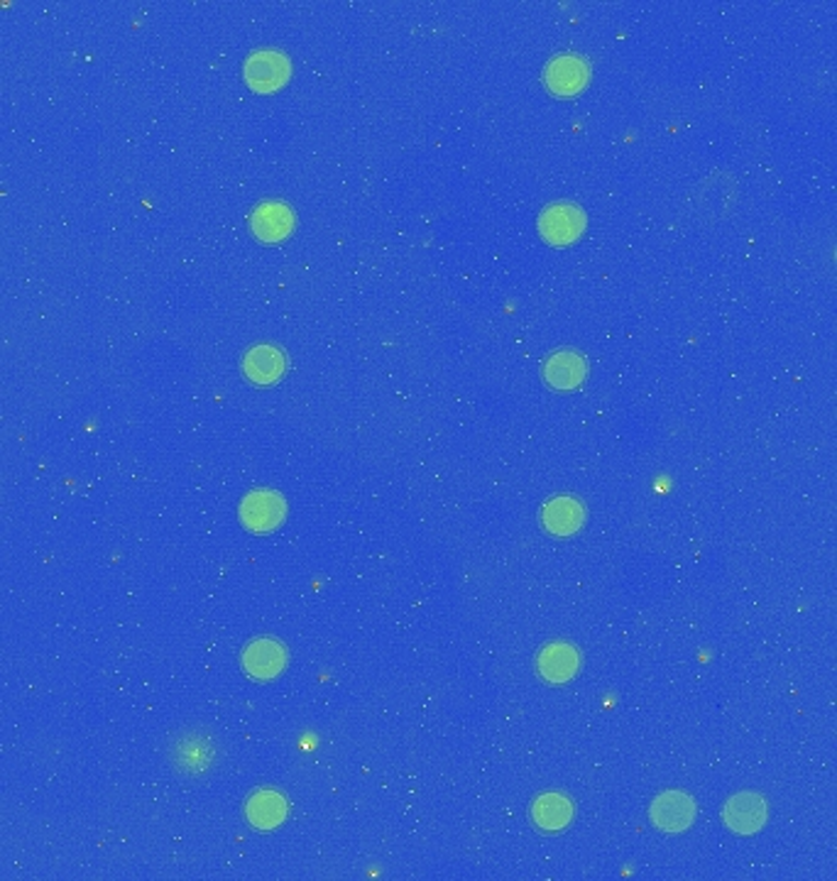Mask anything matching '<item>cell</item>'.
<instances>
[{
    "label": "cell",
    "mask_w": 837,
    "mask_h": 881,
    "mask_svg": "<svg viewBox=\"0 0 837 881\" xmlns=\"http://www.w3.org/2000/svg\"><path fill=\"white\" fill-rule=\"evenodd\" d=\"M541 522L553 536H571L586 522V510L576 498H553L543 504Z\"/></svg>",
    "instance_id": "cell-11"
},
{
    "label": "cell",
    "mask_w": 837,
    "mask_h": 881,
    "mask_svg": "<svg viewBox=\"0 0 837 881\" xmlns=\"http://www.w3.org/2000/svg\"><path fill=\"white\" fill-rule=\"evenodd\" d=\"M576 808L563 794H541L531 806V820L534 825L547 830V833H559V830L569 828Z\"/></svg>",
    "instance_id": "cell-13"
},
{
    "label": "cell",
    "mask_w": 837,
    "mask_h": 881,
    "mask_svg": "<svg viewBox=\"0 0 837 881\" xmlns=\"http://www.w3.org/2000/svg\"><path fill=\"white\" fill-rule=\"evenodd\" d=\"M590 79V67L583 57L578 55H561L557 59H551L543 69V81L547 86L559 96H576L586 88Z\"/></svg>",
    "instance_id": "cell-5"
},
{
    "label": "cell",
    "mask_w": 837,
    "mask_h": 881,
    "mask_svg": "<svg viewBox=\"0 0 837 881\" xmlns=\"http://www.w3.org/2000/svg\"><path fill=\"white\" fill-rule=\"evenodd\" d=\"M287 504L285 498L275 490H252L240 502V522H243L250 532L267 534L285 522Z\"/></svg>",
    "instance_id": "cell-2"
},
{
    "label": "cell",
    "mask_w": 837,
    "mask_h": 881,
    "mask_svg": "<svg viewBox=\"0 0 837 881\" xmlns=\"http://www.w3.org/2000/svg\"><path fill=\"white\" fill-rule=\"evenodd\" d=\"M649 818L661 833H683L695 820V801L683 791H663L654 798Z\"/></svg>",
    "instance_id": "cell-4"
},
{
    "label": "cell",
    "mask_w": 837,
    "mask_h": 881,
    "mask_svg": "<svg viewBox=\"0 0 837 881\" xmlns=\"http://www.w3.org/2000/svg\"><path fill=\"white\" fill-rule=\"evenodd\" d=\"M246 815L252 823V828L258 830H272L277 828L287 815V803L285 798L275 791H258L248 801Z\"/></svg>",
    "instance_id": "cell-15"
},
{
    "label": "cell",
    "mask_w": 837,
    "mask_h": 881,
    "mask_svg": "<svg viewBox=\"0 0 837 881\" xmlns=\"http://www.w3.org/2000/svg\"><path fill=\"white\" fill-rule=\"evenodd\" d=\"M171 762L179 772H187L189 776L206 774L216 759V747L211 737L204 733H187L177 737L175 747H171Z\"/></svg>",
    "instance_id": "cell-7"
},
{
    "label": "cell",
    "mask_w": 837,
    "mask_h": 881,
    "mask_svg": "<svg viewBox=\"0 0 837 881\" xmlns=\"http://www.w3.org/2000/svg\"><path fill=\"white\" fill-rule=\"evenodd\" d=\"M537 226L543 240H549L551 246H571L586 230V214L576 204L557 201V204H549L541 211Z\"/></svg>",
    "instance_id": "cell-1"
},
{
    "label": "cell",
    "mask_w": 837,
    "mask_h": 881,
    "mask_svg": "<svg viewBox=\"0 0 837 881\" xmlns=\"http://www.w3.org/2000/svg\"><path fill=\"white\" fill-rule=\"evenodd\" d=\"M243 370L252 382L272 384L285 372V353L277 350L275 346H267V343H260V346L246 353Z\"/></svg>",
    "instance_id": "cell-14"
},
{
    "label": "cell",
    "mask_w": 837,
    "mask_h": 881,
    "mask_svg": "<svg viewBox=\"0 0 837 881\" xmlns=\"http://www.w3.org/2000/svg\"><path fill=\"white\" fill-rule=\"evenodd\" d=\"M252 233L265 242H279L285 240L291 228H295V214L282 201H265L260 204L250 216Z\"/></svg>",
    "instance_id": "cell-9"
},
{
    "label": "cell",
    "mask_w": 837,
    "mask_h": 881,
    "mask_svg": "<svg viewBox=\"0 0 837 881\" xmlns=\"http://www.w3.org/2000/svg\"><path fill=\"white\" fill-rule=\"evenodd\" d=\"M581 666V654L578 650H573L566 642H553L549 646H543L537 668L541 678H547L549 683H563L578 674Z\"/></svg>",
    "instance_id": "cell-10"
},
{
    "label": "cell",
    "mask_w": 837,
    "mask_h": 881,
    "mask_svg": "<svg viewBox=\"0 0 837 881\" xmlns=\"http://www.w3.org/2000/svg\"><path fill=\"white\" fill-rule=\"evenodd\" d=\"M586 374H588L586 358H583L576 350L553 353V356L547 360V366H543V378H547L551 388H557V390L578 388V384L586 380Z\"/></svg>",
    "instance_id": "cell-12"
},
{
    "label": "cell",
    "mask_w": 837,
    "mask_h": 881,
    "mask_svg": "<svg viewBox=\"0 0 837 881\" xmlns=\"http://www.w3.org/2000/svg\"><path fill=\"white\" fill-rule=\"evenodd\" d=\"M243 76L250 88L255 91H275L287 84L289 79V59L277 49H258L243 64Z\"/></svg>",
    "instance_id": "cell-3"
},
{
    "label": "cell",
    "mask_w": 837,
    "mask_h": 881,
    "mask_svg": "<svg viewBox=\"0 0 837 881\" xmlns=\"http://www.w3.org/2000/svg\"><path fill=\"white\" fill-rule=\"evenodd\" d=\"M722 820L728 830L738 835L760 833L766 823V801L760 794L742 791L725 803Z\"/></svg>",
    "instance_id": "cell-6"
},
{
    "label": "cell",
    "mask_w": 837,
    "mask_h": 881,
    "mask_svg": "<svg viewBox=\"0 0 837 881\" xmlns=\"http://www.w3.org/2000/svg\"><path fill=\"white\" fill-rule=\"evenodd\" d=\"M287 666V650L272 636L252 640L243 652V668L252 678H275Z\"/></svg>",
    "instance_id": "cell-8"
}]
</instances>
